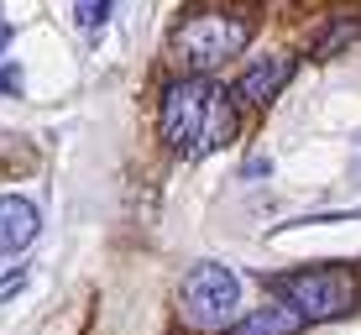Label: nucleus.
I'll return each mask as SVG.
<instances>
[{
  "instance_id": "nucleus-6",
  "label": "nucleus",
  "mask_w": 361,
  "mask_h": 335,
  "mask_svg": "<svg viewBox=\"0 0 361 335\" xmlns=\"http://www.w3.org/2000/svg\"><path fill=\"white\" fill-rule=\"evenodd\" d=\"M288 73H293V63H288V58H257V63L241 73L235 95H241L246 105H267L272 95H278L283 84H288Z\"/></svg>"
},
{
  "instance_id": "nucleus-4",
  "label": "nucleus",
  "mask_w": 361,
  "mask_h": 335,
  "mask_svg": "<svg viewBox=\"0 0 361 335\" xmlns=\"http://www.w3.org/2000/svg\"><path fill=\"white\" fill-rule=\"evenodd\" d=\"M272 293L288 309H298L304 319H341L345 309L356 304V283H351V272H341V267L283 272V278H272Z\"/></svg>"
},
{
  "instance_id": "nucleus-9",
  "label": "nucleus",
  "mask_w": 361,
  "mask_h": 335,
  "mask_svg": "<svg viewBox=\"0 0 361 335\" xmlns=\"http://www.w3.org/2000/svg\"><path fill=\"white\" fill-rule=\"evenodd\" d=\"M351 37H356V21H345V27H335V32H325V37H319V47H314V53H319V58H330L335 47H345Z\"/></svg>"
},
{
  "instance_id": "nucleus-8",
  "label": "nucleus",
  "mask_w": 361,
  "mask_h": 335,
  "mask_svg": "<svg viewBox=\"0 0 361 335\" xmlns=\"http://www.w3.org/2000/svg\"><path fill=\"white\" fill-rule=\"evenodd\" d=\"M105 16H110V0H73V21H79L84 32L105 27Z\"/></svg>"
},
{
  "instance_id": "nucleus-11",
  "label": "nucleus",
  "mask_w": 361,
  "mask_h": 335,
  "mask_svg": "<svg viewBox=\"0 0 361 335\" xmlns=\"http://www.w3.org/2000/svg\"><path fill=\"white\" fill-rule=\"evenodd\" d=\"M6 42H11V27H0V53H6Z\"/></svg>"
},
{
  "instance_id": "nucleus-5",
  "label": "nucleus",
  "mask_w": 361,
  "mask_h": 335,
  "mask_svg": "<svg viewBox=\"0 0 361 335\" xmlns=\"http://www.w3.org/2000/svg\"><path fill=\"white\" fill-rule=\"evenodd\" d=\"M37 231H42L37 205L21 200V194H0V257L27 252V246L37 241Z\"/></svg>"
},
{
  "instance_id": "nucleus-10",
  "label": "nucleus",
  "mask_w": 361,
  "mask_h": 335,
  "mask_svg": "<svg viewBox=\"0 0 361 335\" xmlns=\"http://www.w3.org/2000/svg\"><path fill=\"white\" fill-rule=\"evenodd\" d=\"M21 283H27V272H21V267H16V272H6V278H0V304H6L11 293H21Z\"/></svg>"
},
{
  "instance_id": "nucleus-7",
  "label": "nucleus",
  "mask_w": 361,
  "mask_h": 335,
  "mask_svg": "<svg viewBox=\"0 0 361 335\" xmlns=\"http://www.w3.org/2000/svg\"><path fill=\"white\" fill-rule=\"evenodd\" d=\"M309 319L288 304H262V309H246L241 319L231 325V335H298Z\"/></svg>"
},
{
  "instance_id": "nucleus-1",
  "label": "nucleus",
  "mask_w": 361,
  "mask_h": 335,
  "mask_svg": "<svg viewBox=\"0 0 361 335\" xmlns=\"http://www.w3.org/2000/svg\"><path fill=\"white\" fill-rule=\"evenodd\" d=\"M163 142L178 157H204L231 142L235 110L215 79H178L163 90Z\"/></svg>"
},
{
  "instance_id": "nucleus-2",
  "label": "nucleus",
  "mask_w": 361,
  "mask_h": 335,
  "mask_svg": "<svg viewBox=\"0 0 361 335\" xmlns=\"http://www.w3.org/2000/svg\"><path fill=\"white\" fill-rule=\"evenodd\" d=\"M246 42H252V21L226 16V11H204V16H189L168 37V53L178 68H194V79H204V68L235 58Z\"/></svg>"
},
{
  "instance_id": "nucleus-3",
  "label": "nucleus",
  "mask_w": 361,
  "mask_h": 335,
  "mask_svg": "<svg viewBox=\"0 0 361 335\" xmlns=\"http://www.w3.org/2000/svg\"><path fill=\"white\" fill-rule=\"evenodd\" d=\"M178 315L194 330H231L241 319V283L220 262H194L178 283Z\"/></svg>"
}]
</instances>
